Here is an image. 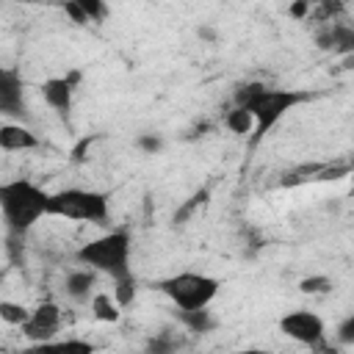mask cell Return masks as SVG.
<instances>
[{
	"label": "cell",
	"instance_id": "20",
	"mask_svg": "<svg viewBox=\"0 0 354 354\" xmlns=\"http://www.w3.org/2000/svg\"><path fill=\"white\" fill-rule=\"evenodd\" d=\"M207 196H210V194H207V188L196 191V194H194V196H191V199H188V202H185V205H183V207H180V210L174 213V221H177V224H185V221L191 218V213H194L196 207H202V205L207 202Z\"/></svg>",
	"mask_w": 354,
	"mask_h": 354
},
{
	"label": "cell",
	"instance_id": "19",
	"mask_svg": "<svg viewBox=\"0 0 354 354\" xmlns=\"http://www.w3.org/2000/svg\"><path fill=\"white\" fill-rule=\"evenodd\" d=\"M299 290L301 293H310V296H318V293H326L332 290V279L326 274H313V277H304L299 282Z\"/></svg>",
	"mask_w": 354,
	"mask_h": 354
},
{
	"label": "cell",
	"instance_id": "12",
	"mask_svg": "<svg viewBox=\"0 0 354 354\" xmlns=\"http://www.w3.org/2000/svg\"><path fill=\"white\" fill-rule=\"evenodd\" d=\"M94 288H97V274L91 268H75L66 274V282H64V290L72 301L83 304V301H91L94 296Z\"/></svg>",
	"mask_w": 354,
	"mask_h": 354
},
{
	"label": "cell",
	"instance_id": "25",
	"mask_svg": "<svg viewBox=\"0 0 354 354\" xmlns=\"http://www.w3.org/2000/svg\"><path fill=\"white\" fill-rule=\"evenodd\" d=\"M288 14H290L293 19H304V17L310 14V3H307V0H299V3H290V6H288Z\"/></svg>",
	"mask_w": 354,
	"mask_h": 354
},
{
	"label": "cell",
	"instance_id": "16",
	"mask_svg": "<svg viewBox=\"0 0 354 354\" xmlns=\"http://www.w3.org/2000/svg\"><path fill=\"white\" fill-rule=\"evenodd\" d=\"M224 124H227V130H230V133L243 136V138L254 130V119H252V113H249L246 108H238V105L224 116Z\"/></svg>",
	"mask_w": 354,
	"mask_h": 354
},
{
	"label": "cell",
	"instance_id": "2",
	"mask_svg": "<svg viewBox=\"0 0 354 354\" xmlns=\"http://www.w3.org/2000/svg\"><path fill=\"white\" fill-rule=\"evenodd\" d=\"M47 205H50V191L39 188L25 177L0 183V213L8 232L17 238H25L47 216Z\"/></svg>",
	"mask_w": 354,
	"mask_h": 354
},
{
	"label": "cell",
	"instance_id": "5",
	"mask_svg": "<svg viewBox=\"0 0 354 354\" xmlns=\"http://www.w3.org/2000/svg\"><path fill=\"white\" fill-rule=\"evenodd\" d=\"M177 310H205L210 307V301L218 296L221 282L210 274H199V271H180L171 274L166 279H160L155 285Z\"/></svg>",
	"mask_w": 354,
	"mask_h": 354
},
{
	"label": "cell",
	"instance_id": "24",
	"mask_svg": "<svg viewBox=\"0 0 354 354\" xmlns=\"http://www.w3.org/2000/svg\"><path fill=\"white\" fill-rule=\"evenodd\" d=\"M64 11L72 17V22H77V25H86L88 22V17L83 14V8H80V3L77 0H69V3H64Z\"/></svg>",
	"mask_w": 354,
	"mask_h": 354
},
{
	"label": "cell",
	"instance_id": "9",
	"mask_svg": "<svg viewBox=\"0 0 354 354\" xmlns=\"http://www.w3.org/2000/svg\"><path fill=\"white\" fill-rule=\"evenodd\" d=\"M0 116H25V80L14 66H0Z\"/></svg>",
	"mask_w": 354,
	"mask_h": 354
},
{
	"label": "cell",
	"instance_id": "6",
	"mask_svg": "<svg viewBox=\"0 0 354 354\" xmlns=\"http://www.w3.org/2000/svg\"><path fill=\"white\" fill-rule=\"evenodd\" d=\"M279 332L301 346H321L324 343V335H326V326H324V318L313 310H290L279 318Z\"/></svg>",
	"mask_w": 354,
	"mask_h": 354
},
{
	"label": "cell",
	"instance_id": "26",
	"mask_svg": "<svg viewBox=\"0 0 354 354\" xmlns=\"http://www.w3.org/2000/svg\"><path fill=\"white\" fill-rule=\"evenodd\" d=\"M196 33H199V36H202V39H205V41H216V39H218V36H216V30H213V28H199V30H196Z\"/></svg>",
	"mask_w": 354,
	"mask_h": 354
},
{
	"label": "cell",
	"instance_id": "3",
	"mask_svg": "<svg viewBox=\"0 0 354 354\" xmlns=\"http://www.w3.org/2000/svg\"><path fill=\"white\" fill-rule=\"evenodd\" d=\"M130 232L127 230H111L88 243H83L75 252V260L83 268H91L94 274H105L111 279H122L133 274L130 268Z\"/></svg>",
	"mask_w": 354,
	"mask_h": 354
},
{
	"label": "cell",
	"instance_id": "21",
	"mask_svg": "<svg viewBox=\"0 0 354 354\" xmlns=\"http://www.w3.org/2000/svg\"><path fill=\"white\" fill-rule=\"evenodd\" d=\"M77 3H80L83 14L88 17V22H102V19H105V14H108L105 3H100V0H77Z\"/></svg>",
	"mask_w": 354,
	"mask_h": 354
},
{
	"label": "cell",
	"instance_id": "10",
	"mask_svg": "<svg viewBox=\"0 0 354 354\" xmlns=\"http://www.w3.org/2000/svg\"><path fill=\"white\" fill-rule=\"evenodd\" d=\"M39 144L41 141L30 127H25L19 122L0 124V149L3 152H25V149H36Z\"/></svg>",
	"mask_w": 354,
	"mask_h": 354
},
{
	"label": "cell",
	"instance_id": "27",
	"mask_svg": "<svg viewBox=\"0 0 354 354\" xmlns=\"http://www.w3.org/2000/svg\"><path fill=\"white\" fill-rule=\"evenodd\" d=\"M235 354H271L268 348H241V351H235Z\"/></svg>",
	"mask_w": 354,
	"mask_h": 354
},
{
	"label": "cell",
	"instance_id": "4",
	"mask_svg": "<svg viewBox=\"0 0 354 354\" xmlns=\"http://www.w3.org/2000/svg\"><path fill=\"white\" fill-rule=\"evenodd\" d=\"M47 216L66 218V221H86V224H105L111 216L108 194L94 188H61L50 194Z\"/></svg>",
	"mask_w": 354,
	"mask_h": 354
},
{
	"label": "cell",
	"instance_id": "22",
	"mask_svg": "<svg viewBox=\"0 0 354 354\" xmlns=\"http://www.w3.org/2000/svg\"><path fill=\"white\" fill-rule=\"evenodd\" d=\"M138 149H144L147 155H155V152L163 149V138L155 136V133H141L138 136Z\"/></svg>",
	"mask_w": 354,
	"mask_h": 354
},
{
	"label": "cell",
	"instance_id": "23",
	"mask_svg": "<svg viewBox=\"0 0 354 354\" xmlns=\"http://www.w3.org/2000/svg\"><path fill=\"white\" fill-rule=\"evenodd\" d=\"M337 340H340L343 346H351V343H354V315H348V318L337 326Z\"/></svg>",
	"mask_w": 354,
	"mask_h": 354
},
{
	"label": "cell",
	"instance_id": "7",
	"mask_svg": "<svg viewBox=\"0 0 354 354\" xmlns=\"http://www.w3.org/2000/svg\"><path fill=\"white\" fill-rule=\"evenodd\" d=\"M80 77H83L80 69H72L69 75H64V77H47V80L39 86L44 102H47L61 119H69L72 100H75V88H77Z\"/></svg>",
	"mask_w": 354,
	"mask_h": 354
},
{
	"label": "cell",
	"instance_id": "11",
	"mask_svg": "<svg viewBox=\"0 0 354 354\" xmlns=\"http://www.w3.org/2000/svg\"><path fill=\"white\" fill-rule=\"evenodd\" d=\"M19 354H97V346L83 337H66V340H44L30 343Z\"/></svg>",
	"mask_w": 354,
	"mask_h": 354
},
{
	"label": "cell",
	"instance_id": "8",
	"mask_svg": "<svg viewBox=\"0 0 354 354\" xmlns=\"http://www.w3.org/2000/svg\"><path fill=\"white\" fill-rule=\"evenodd\" d=\"M58 326H61V307L55 301H41L39 307L30 310L28 321L19 329L30 343H44V340H55Z\"/></svg>",
	"mask_w": 354,
	"mask_h": 354
},
{
	"label": "cell",
	"instance_id": "14",
	"mask_svg": "<svg viewBox=\"0 0 354 354\" xmlns=\"http://www.w3.org/2000/svg\"><path fill=\"white\" fill-rule=\"evenodd\" d=\"M177 321L188 329V332H196V335H205L216 326V318L213 313L205 307V310H177Z\"/></svg>",
	"mask_w": 354,
	"mask_h": 354
},
{
	"label": "cell",
	"instance_id": "28",
	"mask_svg": "<svg viewBox=\"0 0 354 354\" xmlns=\"http://www.w3.org/2000/svg\"><path fill=\"white\" fill-rule=\"evenodd\" d=\"M3 279H6V271H3V268H0V282H3Z\"/></svg>",
	"mask_w": 354,
	"mask_h": 354
},
{
	"label": "cell",
	"instance_id": "13",
	"mask_svg": "<svg viewBox=\"0 0 354 354\" xmlns=\"http://www.w3.org/2000/svg\"><path fill=\"white\" fill-rule=\"evenodd\" d=\"M91 315L97 318V321H102V324H119V318H122V307L113 301V296L111 293H94L91 296Z\"/></svg>",
	"mask_w": 354,
	"mask_h": 354
},
{
	"label": "cell",
	"instance_id": "17",
	"mask_svg": "<svg viewBox=\"0 0 354 354\" xmlns=\"http://www.w3.org/2000/svg\"><path fill=\"white\" fill-rule=\"evenodd\" d=\"M28 315H30V310H25L22 304L0 299V321H6L8 326H22L28 321Z\"/></svg>",
	"mask_w": 354,
	"mask_h": 354
},
{
	"label": "cell",
	"instance_id": "1",
	"mask_svg": "<svg viewBox=\"0 0 354 354\" xmlns=\"http://www.w3.org/2000/svg\"><path fill=\"white\" fill-rule=\"evenodd\" d=\"M310 94L307 91H296V88H271L266 83H246L235 91V105L246 108L254 119V130L249 136V147H257L274 127L277 122L293 111L296 105L307 102Z\"/></svg>",
	"mask_w": 354,
	"mask_h": 354
},
{
	"label": "cell",
	"instance_id": "15",
	"mask_svg": "<svg viewBox=\"0 0 354 354\" xmlns=\"http://www.w3.org/2000/svg\"><path fill=\"white\" fill-rule=\"evenodd\" d=\"M113 301L124 310V307H130L133 301H136V296H138V279H136V274H127V277H122V279H113Z\"/></svg>",
	"mask_w": 354,
	"mask_h": 354
},
{
	"label": "cell",
	"instance_id": "18",
	"mask_svg": "<svg viewBox=\"0 0 354 354\" xmlns=\"http://www.w3.org/2000/svg\"><path fill=\"white\" fill-rule=\"evenodd\" d=\"M180 346V340L171 332H158L155 337H149L147 343V354H174Z\"/></svg>",
	"mask_w": 354,
	"mask_h": 354
}]
</instances>
